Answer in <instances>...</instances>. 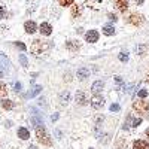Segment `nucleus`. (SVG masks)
Returning a JSON list of instances; mask_svg holds the SVG:
<instances>
[{
  "label": "nucleus",
  "instance_id": "nucleus-1",
  "mask_svg": "<svg viewBox=\"0 0 149 149\" xmlns=\"http://www.w3.org/2000/svg\"><path fill=\"white\" fill-rule=\"evenodd\" d=\"M36 136H37V140H39L42 145H46V146L52 145V140H51V137H49V134L46 133V130L43 128V125L36 127Z\"/></svg>",
  "mask_w": 149,
  "mask_h": 149
},
{
  "label": "nucleus",
  "instance_id": "nucleus-2",
  "mask_svg": "<svg viewBox=\"0 0 149 149\" xmlns=\"http://www.w3.org/2000/svg\"><path fill=\"white\" fill-rule=\"evenodd\" d=\"M133 107L137 110V113H142L145 118H149V102L146 100H139V102H134Z\"/></svg>",
  "mask_w": 149,
  "mask_h": 149
},
{
  "label": "nucleus",
  "instance_id": "nucleus-3",
  "mask_svg": "<svg viewBox=\"0 0 149 149\" xmlns=\"http://www.w3.org/2000/svg\"><path fill=\"white\" fill-rule=\"evenodd\" d=\"M49 46H51V43L49 42H43V40H39V39H36V40H33V45H31V51L34 52V54H42L45 49H48Z\"/></svg>",
  "mask_w": 149,
  "mask_h": 149
},
{
  "label": "nucleus",
  "instance_id": "nucleus-4",
  "mask_svg": "<svg viewBox=\"0 0 149 149\" xmlns=\"http://www.w3.org/2000/svg\"><path fill=\"white\" fill-rule=\"evenodd\" d=\"M143 21H145V18H143V15H140V14H131L130 18H128V22L133 24V26H136V27L142 26Z\"/></svg>",
  "mask_w": 149,
  "mask_h": 149
},
{
  "label": "nucleus",
  "instance_id": "nucleus-5",
  "mask_svg": "<svg viewBox=\"0 0 149 149\" xmlns=\"http://www.w3.org/2000/svg\"><path fill=\"white\" fill-rule=\"evenodd\" d=\"M85 40H86V42H90V43L97 42V40H98V31H95V30H90L88 33L85 34Z\"/></svg>",
  "mask_w": 149,
  "mask_h": 149
},
{
  "label": "nucleus",
  "instance_id": "nucleus-6",
  "mask_svg": "<svg viewBox=\"0 0 149 149\" xmlns=\"http://www.w3.org/2000/svg\"><path fill=\"white\" fill-rule=\"evenodd\" d=\"M39 31H40L42 34H45V36H49V34L52 33V27L49 26L48 22H42L40 27H39Z\"/></svg>",
  "mask_w": 149,
  "mask_h": 149
},
{
  "label": "nucleus",
  "instance_id": "nucleus-7",
  "mask_svg": "<svg viewBox=\"0 0 149 149\" xmlns=\"http://www.w3.org/2000/svg\"><path fill=\"white\" fill-rule=\"evenodd\" d=\"M103 103H104L103 97H98V95L93 97V100H91V106H93L94 109H98V107H102V106H103Z\"/></svg>",
  "mask_w": 149,
  "mask_h": 149
},
{
  "label": "nucleus",
  "instance_id": "nucleus-8",
  "mask_svg": "<svg viewBox=\"0 0 149 149\" xmlns=\"http://www.w3.org/2000/svg\"><path fill=\"white\" fill-rule=\"evenodd\" d=\"M133 149H149V143L145 140H134Z\"/></svg>",
  "mask_w": 149,
  "mask_h": 149
},
{
  "label": "nucleus",
  "instance_id": "nucleus-9",
  "mask_svg": "<svg viewBox=\"0 0 149 149\" xmlns=\"http://www.w3.org/2000/svg\"><path fill=\"white\" fill-rule=\"evenodd\" d=\"M115 3L121 12H125L128 9V0H115Z\"/></svg>",
  "mask_w": 149,
  "mask_h": 149
},
{
  "label": "nucleus",
  "instance_id": "nucleus-10",
  "mask_svg": "<svg viewBox=\"0 0 149 149\" xmlns=\"http://www.w3.org/2000/svg\"><path fill=\"white\" fill-rule=\"evenodd\" d=\"M18 137L22 139V140H27V139L30 137V131H29L27 128H24V127L18 128Z\"/></svg>",
  "mask_w": 149,
  "mask_h": 149
},
{
  "label": "nucleus",
  "instance_id": "nucleus-11",
  "mask_svg": "<svg viewBox=\"0 0 149 149\" xmlns=\"http://www.w3.org/2000/svg\"><path fill=\"white\" fill-rule=\"evenodd\" d=\"M88 76H90V70H88V69H85V67H81V69H78V78H79L81 81L86 79Z\"/></svg>",
  "mask_w": 149,
  "mask_h": 149
},
{
  "label": "nucleus",
  "instance_id": "nucleus-12",
  "mask_svg": "<svg viewBox=\"0 0 149 149\" xmlns=\"http://www.w3.org/2000/svg\"><path fill=\"white\" fill-rule=\"evenodd\" d=\"M66 48L69 49V51H78V49L81 48V45L78 43V40H69L66 43Z\"/></svg>",
  "mask_w": 149,
  "mask_h": 149
},
{
  "label": "nucleus",
  "instance_id": "nucleus-13",
  "mask_svg": "<svg viewBox=\"0 0 149 149\" xmlns=\"http://www.w3.org/2000/svg\"><path fill=\"white\" fill-rule=\"evenodd\" d=\"M102 90H103V82H102V81L94 82V84H93V86H91V91H93L94 94H98Z\"/></svg>",
  "mask_w": 149,
  "mask_h": 149
},
{
  "label": "nucleus",
  "instance_id": "nucleus-14",
  "mask_svg": "<svg viewBox=\"0 0 149 149\" xmlns=\"http://www.w3.org/2000/svg\"><path fill=\"white\" fill-rule=\"evenodd\" d=\"M24 29H26V31H27V33H30V34H31V33H34V31H36V24H34L33 21H27L26 24H24Z\"/></svg>",
  "mask_w": 149,
  "mask_h": 149
},
{
  "label": "nucleus",
  "instance_id": "nucleus-15",
  "mask_svg": "<svg viewBox=\"0 0 149 149\" xmlns=\"http://www.w3.org/2000/svg\"><path fill=\"white\" fill-rule=\"evenodd\" d=\"M76 100L79 102V104H86V102H88V100H86V97H85V94H84L82 91H78V93H76Z\"/></svg>",
  "mask_w": 149,
  "mask_h": 149
},
{
  "label": "nucleus",
  "instance_id": "nucleus-16",
  "mask_svg": "<svg viewBox=\"0 0 149 149\" xmlns=\"http://www.w3.org/2000/svg\"><path fill=\"white\" fill-rule=\"evenodd\" d=\"M103 33H104L106 36H112V34L115 33V29L112 27V26H104V27H103Z\"/></svg>",
  "mask_w": 149,
  "mask_h": 149
},
{
  "label": "nucleus",
  "instance_id": "nucleus-17",
  "mask_svg": "<svg viewBox=\"0 0 149 149\" xmlns=\"http://www.w3.org/2000/svg\"><path fill=\"white\" fill-rule=\"evenodd\" d=\"M2 107L9 110V109H12V107H14V103H12L10 100H3V102H2Z\"/></svg>",
  "mask_w": 149,
  "mask_h": 149
},
{
  "label": "nucleus",
  "instance_id": "nucleus-18",
  "mask_svg": "<svg viewBox=\"0 0 149 149\" xmlns=\"http://www.w3.org/2000/svg\"><path fill=\"white\" fill-rule=\"evenodd\" d=\"M42 91V86H34V88H33V91L30 93V97H34V95H37V94H39Z\"/></svg>",
  "mask_w": 149,
  "mask_h": 149
},
{
  "label": "nucleus",
  "instance_id": "nucleus-19",
  "mask_svg": "<svg viewBox=\"0 0 149 149\" xmlns=\"http://www.w3.org/2000/svg\"><path fill=\"white\" fill-rule=\"evenodd\" d=\"M19 61H21V64H22L24 67H27V66H29L27 58H26V55H24V54H21V55H19Z\"/></svg>",
  "mask_w": 149,
  "mask_h": 149
},
{
  "label": "nucleus",
  "instance_id": "nucleus-20",
  "mask_svg": "<svg viewBox=\"0 0 149 149\" xmlns=\"http://www.w3.org/2000/svg\"><path fill=\"white\" fill-rule=\"evenodd\" d=\"M0 95H6V85L3 82H0Z\"/></svg>",
  "mask_w": 149,
  "mask_h": 149
},
{
  "label": "nucleus",
  "instance_id": "nucleus-21",
  "mask_svg": "<svg viewBox=\"0 0 149 149\" xmlns=\"http://www.w3.org/2000/svg\"><path fill=\"white\" fill-rule=\"evenodd\" d=\"M73 3V0H60V5L61 6H70Z\"/></svg>",
  "mask_w": 149,
  "mask_h": 149
},
{
  "label": "nucleus",
  "instance_id": "nucleus-22",
  "mask_svg": "<svg viewBox=\"0 0 149 149\" xmlns=\"http://www.w3.org/2000/svg\"><path fill=\"white\" fill-rule=\"evenodd\" d=\"M69 97H70V95H69V93H67V91L61 94V100H63V103H66V102L69 100Z\"/></svg>",
  "mask_w": 149,
  "mask_h": 149
},
{
  "label": "nucleus",
  "instance_id": "nucleus-23",
  "mask_svg": "<svg viewBox=\"0 0 149 149\" xmlns=\"http://www.w3.org/2000/svg\"><path fill=\"white\" fill-rule=\"evenodd\" d=\"M79 12H81V10H79V8H78V6H73V9H72V15H73V17L79 15Z\"/></svg>",
  "mask_w": 149,
  "mask_h": 149
},
{
  "label": "nucleus",
  "instance_id": "nucleus-24",
  "mask_svg": "<svg viewBox=\"0 0 149 149\" xmlns=\"http://www.w3.org/2000/svg\"><path fill=\"white\" fill-rule=\"evenodd\" d=\"M142 124V119L140 118H136V119H133V127H139Z\"/></svg>",
  "mask_w": 149,
  "mask_h": 149
},
{
  "label": "nucleus",
  "instance_id": "nucleus-25",
  "mask_svg": "<svg viewBox=\"0 0 149 149\" xmlns=\"http://www.w3.org/2000/svg\"><path fill=\"white\" fill-rule=\"evenodd\" d=\"M5 15H6V9H5V6H0V19L5 18Z\"/></svg>",
  "mask_w": 149,
  "mask_h": 149
},
{
  "label": "nucleus",
  "instance_id": "nucleus-26",
  "mask_svg": "<svg viewBox=\"0 0 149 149\" xmlns=\"http://www.w3.org/2000/svg\"><path fill=\"white\" fill-rule=\"evenodd\" d=\"M15 45H17V46H18V48L21 49V51H26V49H27V46H26V45H24V43H21V42H17Z\"/></svg>",
  "mask_w": 149,
  "mask_h": 149
},
{
  "label": "nucleus",
  "instance_id": "nucleus-27",
  "mask_svg": "<svg viewBox=\"0 0 149 149\" xmlns=\"http://www.w3.org/2000/svg\"><path fill=\"white\" fill-rule=\"evenodd\" d=\"M119 60H121V61H127V60H128V55L124 54V52H121V54H119Z\"/></svg>",
  "mask_w": 149,
  "mask_h": 149
},
{
  "label": "nucleus",
  "instance_id": "nucleus-28",
  "mask_svg": "<svg viewBox=\"0 0 149 149\" xmlns=\"http://www.w3.org/2000/svg\"><path fill=\"white\" fill-rule=\"evenodd\" d=\"M146 95H148V91H146V90H140V91H139V97H140V98H145Z\"/></svg>",
  "mask_w": 149,
  "mask_h": 149
},
{
  "label": "nucleus",
  "instance_id": "nucleus-29",
  "mask_svg": "<svg viewBox=\"0 0 149 149\" xmlns=\"http://www.w3.org/2000/svg\"><path fill=\"white\" fill-rule=\"evenodd\" d=\"M0 63H3L5 66H8V60H6L3 55H0Z\"/></svg>",
  "mask_w": 149,
  "mask_h": 149
},
{
  "label": "nucleus",
  "instance_id": "nucleus-30",
  "mask_svg": "<svg viewBox=\"0 0 149 149\" xmlns=\"http://www.w3.org/2000/svg\"><path fill=\"white\" fill-rule=\"evenodd\" d=\"M14 88H15L17 91H21V84H19V82H15V84H14Z\"/></svg>",
  "mask_w": 149,
  "mask_h": 149
},
{
  "label": "nucleus",
  "instance_id": "nucleus-31",
  "mask_svg": "<svg viewBox=\"0 0 149 149\" xmlns=\"http://www.w3.org/2000/svg\"><path fill=\"white\" fill-rule=\"evenodd\" d=\"M110 110H112V112H113V110L118 112V110H119V106H118V104H112V106H110Z\"/></svg>",
  "mask_w": 149,
  "mask_h": 149
},
{
  "label": "nucleus",
  "instance_id": "nucleus-32",
  "mask_svg": "<svg viewBox=\"0 0 149 149\" xmlns=\"http://www.w3.org/2000/svg\"><path fill=\"white\" fill-rule=\"evenodd\" d=\"M109 19H112V21H116L118 18H116L115 15H112V14H110V15H109Z\"/></svg>",
  "mask_w": 149,
  "mask_h": 149
},
{
  "label": "nucleus",
  "instance_id": "nucleus-33",
  "mask_svg": "<svg viewBox=\"0 0 149 149\" xmlns=\"http://www.w3.org/2000/svg\"><path fill=\"white\" fill-rule=\"evenodd\" d=\"M134 2L137 3V5H142V3H143V0H134Z\"/></svg>",
  "mask_w": 149,
  "mask_h": 149
},
{
  "label": "nucleus",
  "instance_id": "nucleus-34",
  "mask_svg": "<svg viewBox=\"0 0 149 149\" xmlns=\"http://www.w3.org/2000/svg\"><path fill=\"white\" fill-rule=\"evenodd\" d=\"M146 136H148V137H149V128L146 130Z\"/></svg>",
  "mask_w": 149,
  "mask_h": 149
},
{
  "label": "nucleus",
  "instance_id": "nucleus-35",
  "mask_svg": "<svg viewBox=\"0 0 149 149\" xmlns=\"http://www.w3.org/2000/svg\"><path fill=\"white\" fill-rule=\"evenodd\" d=\"M0 78H3V73L2 72H0Z\"/></svg>",
  "mask_w": 149,
  "mask_h": 149
},
{
  "label": "nucleus",
  "instance_id": "nucleus-36",
  "mask_svg": "<svg viewBox=\"0 0 149 149\" xmlns=\"http://www.w3.org/2000/svg\"><path fill=\"white\" fill-rule=\"evenodd\" d=\"M146 82H148V84H149V74H148V79H146Z\"/></svg>",
  "mask_w": 149,
  "mask_h": 149
},
{
  "label": "nucleus",
  "instance_id": "nucleus-37",
  "mask_svg": "<svg viewBox=\"0 0 149 149\" xmlns=\"http://www.w3.org/2000/svg\"><path fill=\"white\" fill-rule=\"evenodd\" d=\"M90 149H91V148H90Z\"/></svg>",
  "mask_w": 149,
  "mask_h": 149
}]
</instances>
